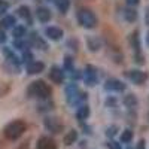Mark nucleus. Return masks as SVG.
I'll return each mask as SVG.
<instances>
[{
    "mask_svg": "<svg viewBox=\"0 0 149 149\" xmlns=\"http://www.w3.org/2000/svg\"><path fill=\"white\" fill-rule=\"evenodd\" d=\"M27 93H29L30 97L45 100V98H49V95H51V88H49L43 81H34L29 85Z\"/></svg>",
    "mask_w": 149,
    "mask_h": 149,
    "instance_id": "1",
    "label": "nucleus"
},
{
    "mask_svg": "<svg viewBox=\"0 0 149 149\" xmlns=\"http://www.w3.org/2000/svg\"><path fill=\"white\" fill-rule=\"evenodd\" d=\"M26 128H27V125H26L24 121H19V119L12 121L5 127V136H6V139H9V140H17L24 134Z\"/></svg>",
    "mask_w": 149,
    "mask_h": 149,
    "instance_id": "2",
    "label": "nucleus"
},
{
    "mask_svg": "<svg viewBox=\"0 0 149 149\" xmlns=\"http://www.w3.org/2000/svg\"><path fill=\"white\" fill-rule=\"evenodd\" d=\"M78 22L85 29H95L97 27V17L94 15V12L88 8H81L78 10Z\"/></svg>",
    "mask_w": 149,
    "mask_h": 149,
    "instance_id": "3",
    "label": "nucleus"
},
{
    "mask_svg": "<svg viewBox=\"0 0 149 149\" xmlns=\"http://www.w3.org/2000/svg\"><path fill=\"white\" fill-rule=\"evenodd\" d=\"M66 95H67V102L70 104H82L86 100V94L81 93L76 84H72L66 88Z\"/></svg>",
    "mask_w": 149,
    "mask_h": 149,
    "instance_id": "4",
    "label": "nucleus"
},
{
    "mask_svg": "<svg viewBox=\"0 0 149 149\" xmlns=\"http://www.w3.org/2000/svg\"><path fill=\"white\" fill-rule=\"evenodd\" d=\"M125 76H127L133 84H136V85H142V84L146 81V74H145L143 72H140V70H130V72L125 73Z\"/></svg>",
    "mask_w": 149,
    "mask_h": 149,
    "instance_id": "5",
    "label": "nucleus"
},
{
    "mask_svg": "<svg viewBox=\"0 0 149 149\" xmlns=\"http://www.w3.org/2000/svg\"><path fill=\"white\" fill-rule=\"evenodd\" d=\"M49 79H51L54 84H63V81H64V72L61 70L60 67H57V66H54V67H51V70H49Z\"/></svg>",
    "mask_w": 149,
    "mask_h": 149,
    "instance_id": "6",
    "label": "nucleus"
},
{
    "mask_svg": "<svg viewBox=\"0 0 149 149\" xmlns=\"http://www.w3.org/2000/svg\"><path fill=\"white\" fill-rule=\"evenodd\" d=\"M45 127L51 133H60L61 128H63V124H61L57 118H46L45 119Z\"/></svg>",
    "mask_w": 149,
    "mask_h": 149,
    "instance_id": "7",
    "label": "nucleus"
},
{
    "mask_svg": "<svg viewBox=\"0 0 149 149\" xmlns=\"http://www.w3.org/2000/svg\"><path fill=\"white\" fill-rule=\"evenodd\" d=\"M36 149H57V143L51 137H40L36 145Z\"/></svg>",
    "mask_w": 149,
    "mask_h": 149,
    "instance_id": "8",
    "label": "nucleus"
},
{
    "mask_svg": "<svg viewBox=\"0 0 149 149\" xmlns=\"http://www.w3.org/2000/svg\"><path fill=\"white\" fill-rule=\"evenodd\" d=\"M45 34L48 36V39H51V40H60L61 37H63V30L58 29V27H46Z\"/></svg>",
    "mask_w": 149,
    "mask_h": 149,
    "instance_id": "9",
    "label": "nucleus"
},
{
    "mask_svg": "<svg viewBox=\"0 0 149 149\" xmlns=\"http://www.w3.org/2000/svg\"><path fill=\"white\" fill-rule=\"evenodd\" d=\"M106 90L119 93V91H124V90H125V84H122V82L118 81V79H109V81L106 82Z\"/></svg>",
    "mask_w": 149,
    "mask_h": 149,
    "instance_id": "10",
    "label": "nucleus"
},
{
    "mask_svg": "<svg viewBox=\"0 0 149 149\" xmlns=\"http://www.w3.org/2000/svg\"><path fill=\"white\" fill-rule=\"evenodd\" d=\"M84 76H85V81H86L88 85H95V82H97V70L93 66L86 67V72L84 73Z\"/></svg>",
    "mask_w": 149,
    "mask_h": 149,
    "instance_id": "11",
    "label": "nucleus"
},
{
    "mask_svg": "<svg viewBox=\"0 0 149 149\" xmlns=\"http://www.w3.org/2000/svg\"><path fill=\"white\" fill-rule=\"evenodd\" d=\"M36 17L40 22H48L49 19H51V10H49L48 8L40 6V8L36 9Z\"/></svg>",
    "mask_w": 149,
    "mask_h": 149,
    "instance_id": "12",
    "label": "nucleus"
},
{
    "mask_svg": "<svg viewBox=\"0 0 149 149\" xmlns=\"http://www.w3.org/2000/svg\"><path fill=\"white\" fill-rule=\"evenodd\" d=\"M43 69H45V64L40 63V61H31V63H29V66H27V72H29V74L42 73Z\"/></svg>",
    "mask_w": 149,
    "mask_h": 149,
    "instance_id": "13",
    "label": "nucleus"
},
{
    "mask_svg": "<svg viewBox=\"0 0 149 149\" xmlns=\"http://www.w3.org/2000/svg\"><path fill=\"white\" fill-rule=\"evenodd\" d=\"M30 40H31V45H34L36 48H39V49H46V45H45V42L40 39V37H39V34H37V33H33V34H31Z\"/></svg>",
    "mask_w": 149,
    "mask_h": 149,
    "instance_id": "14",
    "label": "nucleus"
},
{
    "mask_svg": "<svg viewBox=\"0 0 149 149\" xmlns=\"http://www.w3.org/2000/svg\"><path fill=\"white\" fill-rule=\"evenodd\" d=\"M76 116H78V119L85 121L86 118L90 116V107L86 106V104H81V106H79V110H78V113H76Z\"/></svg>",
    "mask_w": 149,
    "mask_h": 149,
    "instance_id": "15",
    "label": "nucleus"
},
{
    "mask_svg": "<svg viewBox=\"0 0 149 149\" xmlns=\"http://www.w3.org/2000/svg\"><path fill=\"white\" fill-rule=\"evenodd\" d=\"M86 43H88V48L91 49V51H98V49L102 48V42L100 39H97V37H88V40H86Z\"/></svg>",
    "mask_w": 149,
    "mask_h": 149,
    "instance_id": "16",
    "label": "nucleus"
},
{
    "mask_svg": "<svg viewBox=\"0 0 149 149\" xmlns=\"http://www.w3.org/2000/svg\"><path fill=\"white\" fill-rule=\"evenodd\" d=\"M0 26H2L3 29H12V27H15V17H12V15L5 17L2 21H0Z\"/></svg>",
    "mask_w": 149,
    "mask_h": 149,
    "instance_id": "17",
    "label": "nucleus"
},
{
    "mask_svg": "<svg viewBox=\"0 0 149 149\" xmlns=\"http://www.w3.org/2000/svg\"><path fill=\"white\" fill-rule=\"evenodd\" d=\"M76 139H78V131L72 130V131H69V133L64 136V145H66V146H70L72 143L76 142Z\"/></svg>",
    "mask_w": 149,
    "mask_h": 149,
    "instance_id": "18",
    "label": "nucleus"
},
{
    "mask_svg": "<svg viewBox=\"0 0 149 149\" xmlns=\"http://www.w3.org/2000/svg\"><path fill=\"white\" fill-rule=\"evenodd\" d=\"M124 104H125L127 107H130V109H136L137 107V98H136L133 94H128V95H125V98H124Z\"/></svg>",
    "mask_w": 149,
    "mask_h": 149,
    "instance_id": "19",
    "label": "nucleus"
},
{
    "mask_svg": "<svg viewBox=\"0 0 149 149\" xmlns=\"http://www.w3.org/2000/svg\"><path fill=\"white\" fill-rule=\"evenodd\" d=\"M55 5L61 14H66L70 8V0H55Z\"/></svg>",
    "mask_w": 149,
    "mask_h": 149,
    "instance_id": "20",
    "label": "nucleus"
},
{
    "mask_svg": "<svg viewBox=\"0 0 149 149\" xmlns=\"http://www.w3.org/2000/svg\"><path fill=\"white\" fill-rule=\"evenodd\" d=\"M18 15H19L21 18H24L27 22H31V14H30V9H29L27 6L18 8Z\"/></svg>",
    "mask_w": 149,
    "mask_h": 149,
    "instance_id": "21",
    "label": "nucleus"
},
{
    "mask_svg": "<svg viewBox=\"0 0 149 149\" xmlns=\"http://www.w3.org/2000/svg\"><path fill=\"white\" fill-rule=\"evenodd\" d=\"M124 15H125V19L128 22H134L136 19H137V10L133 9V8H128V9H125Z\"/></svg>",
    "mask_w": 149,
    "mask_h": 149,
    "instance_id": "22",
    "label": "nucleus"
},
{
    "mask_svg": "<svg viewBox=\"0 0 149 149\" xmlns=\"http://www.w3.org/2000/svg\"><path fill=\"white\" fill-rule=\"evenodd\" d=\"M133 139V131L131 130H124V133L121 134V142L122 143H128Z\"/></svg>",
    "mask_w": 149,
    "mask_h": 149,
    "instance_id": "23",
    "label": "nucleus"
},
{
    "mask_svg": "<svg viewBox=\"0 0 149 149\" xmlns=\"http://www.w3.org/2000/svg\"><path fill=\"white\" fill-rule=\"evenodd\" d=\"M24 34H26V27H24V26L14 27V36L15 37H24Z\"/></svg>",
    "mask_w": 149,
    "mask_h": 149,
    "instance_id": "24",
    "label": "nucleus"
},
{
    "mask_svg": "<svg viewBox=\"0 0 149 149\" xmlns=\"http://www.w3.org/2000/svg\"><path fill=\"white\" fill-rule=\"evenodd\" d=\"M64 69L66 70H72L73 69V58L70 55H66L64 57Z\"/></svg>",
    "mask_w": 149,
    "mask_h": 149,
    "instance_id": "25",
    "label": "nucleus"
},
{
    "mask_svg": "<svg viewBox=\"0 0 149 149\" xmlns=\"http://www.w3.org/2000/svg\"><path fill=\"white\" fill-rule=\"evenodd\" d=\"M9 9V3L6 0H0V15H5Z\"/></svg>",
    "mask_w": 149,
    "mask_h": 149,
    "instance_id": "26",
    "label": "nucleus"
},
{
    "mask_svg": "<svg viewBox=\"0 0 149 149\" xmlns=\"http://www.w3.org/2000/svg\"><path fill=\"white\" fill-rule=\"evenodd\" d=\"M106 146H107L109 149H121V145H119L118 142H113V140H112V142H107Z\"/></svg>",
    "mask_w": 149,
    "mask_h": 149,
    "instance_id": "27",
    "label": "nucleus"
},
{
    "mask_svg": "<svg viewBox=\"0 0 149 149\" xmlns=\"http://www.w3.org/2000/svg\"><path fill=\"white\" fill-rule=\"evenodd\" d=\"M116 127L115 125H112V127H109L107 130H106V136H109V137H112V136H115L116 134Z\"/></svg>",
    "mask_w": 149,
    "mask_h": 149,
    "instance_id": "28",
    "label": "nucleus"
},
{
    "mask_svg": "<svg viewBox=\"0 0 149 149\" xmlns=\"http://www.w3.org/2000/svg\"><path fill=\"white\" fill-rule=\"evenodd\" d=\"M22 61H26V63H31V54L30 52H24V57H22Z\"/></svg>",
    "mask_w": 149,
    "mask_h": 149,
    "instance_id": "29",
    "label": "nucleus"
},
{
    "mask_svg": "<svg viewBox=\"0 0 149 149\" xmlns=\"http://www.w3.org/2000/svg\"><path fill=\"white\" fill-rule=\"evenodd\" d=\"M6 42V34L3 30H0V43H5Z\"/></svg>",
    "mask_w": 149,
    "mask_h": 149,
    "instance_id": "30",
    "label": "nucleus"
},
{
    "mask_svg": "<svg viewBox=\"0 0 149 149\" xmlns=\"http://www.w3.org/2000/svg\"><path fill=\"white\" fill-rule=\"evenodd\" d=\"M139 2H140V0H127V3H128L130 6H136Z\"/></svg>",
    "mask_w": 149,
    "mask_h": 149,
    "instance_id": "31",
    "label": "nucleus"
},
{
    "mask_svg": "<svg viewBox=\"0 0 149 149\" xmlns=\"http://www.w3.org/2000/svg\"><path fill=\"white\" fill-rule=\"evenodd\" d=\"M136 149H145V140H140L137 143V148H136Z\"/></svg>",
    "mask_w": 149,
    "mask_h": 149,
    "instance_id": "32",
    "label": "nucleus"
},
{
    "mask_svg": "<svg viewBox=\"0 0 149 149\" xmlns=\"http://www.w3.org/2000/svg\"><path fill=\"white\" fill-rule=\"evenodd\" d=\"M145 21H146V24L149 26V8L146 9V15H145Z\"/></svg>",
    "mask_w": 149,
    "mask_h": 149,
    "instance_id": "33",
    "label": "nucleus"
},
{
    "mask_svg": "<svg viewBox=\"0 0 149 149\" xmlns=\"http://www.w3.org/2000/svg\"><path fill=\"white\" fill-rule=\"evenodd\" d=\"M146 43H148V46H149V33H148V36H146Z\"/></svg>",
    "mask_w": 149,
    "mask_h": 149,
    "instance_id": "34",
    "label": "nucleus"
}]
</instances>
